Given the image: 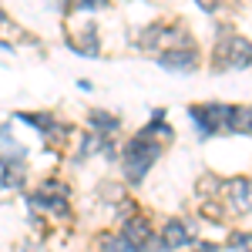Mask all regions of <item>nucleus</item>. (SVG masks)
<instances>
[{
	"label": "nucleus",
	"instance_id": "f257e3e1",
	"mask_svg": "<svg viewBox=\"0 0 252 252\" xmlns=\"http://www.w3.org/2000/svg\"><path fill=\"white\" fill-rule=\"evenodd\" d=\"M158 155H161V145H155L152 135L141 131L138 138H131L125 145V175H128V182H141Z\"/></svg>",
	"mask_w": 252,
	"mask_h": 252
},
{
	"label": "nucleus",
	"instance_id": "f03ea898",
	"mask_svg": "<svg viewBox=\"0 0 252 252\" xmlns=\"http://www.w3.org/2000/svg\"><path fill=\"white\" fill-rule=\"evenodd\" d=\"M215 58H219L215 61L219 71H242L252 64V40H246L242 34H222Z\"/></svg>",
	"mask_w": 252,
	"mask_h": 252
},
{
	"label": "nucleus",
	"instance_id": "7ed1b4c3",
	"mask_svg": "<svg viewBox=\"0 0 252 252\" xmlns=\"http://www.w3.org/2000/svg\"><path fill=\"white\" fill-rule=\"evenodd\" d=\"M192 118H195V125L202 128V135L229 131V104H195Z\"/></svg>",
	"mask_w": 252,
	"mask_h": 252
},
{
	"label": "nucleus",
	"instance_id": "20e7f679",
	"mask_svg": "<svg viewBox=\"0 0 252 252\" xmlns=\"http://www.w3.org/2000/svg\"><path fill=\"white\" fill-rule=\"evenodd\" d=\"M34 205L47 209V212L67 215V192H64V185H61V182H47V185H40L37 195H34Z\"/></svg>",
	"mask_w": 252,
	"mask_h": 252
},
{
	"label": "nucleus",
	"instance_id": "39448f33",
	"mask_svg": "<svg viewBox=\"0 0 252 252\" xmlns=\"http://www.w3.org/2000/svg\"><path fill=\"white\" fill-rule=\"evenodd\" d=\"M185 246H192V229L182 219H172L161 232V249H185Z\"/></svg>",
	"mask_w": 252,
	"mask_h": 252
},
{
	"label": "nucleus",
	"instance_id": "423d86ee",
	"mask_svg": "<svg viewBox=\"0 0 252 252\" xmlns=\"http://www.w3.org/2000/svg\"><path fill=\"white\" fill-rule=\"evenodd\" d=\"M229 202L235 212H249L252 209V182L249 178H232L229 182Z\"/></svg>",
	"mask_w": 252,
	"mask_h": 252
},
{
	"label": "nucleus",
	"instance_id": "0eeeda50",
	"mask_svg": "<svg viewBox=\"0 0 252 252\" xmlns=\"http://www.w3.org/2000/svg\"><path fill=\"white\" fill-rule=\"evenodd\" d=\"M161 67H168V71H195V51H165L161 58H158Z\"/></svg>",
	"mask_w": 252,
	"mask_h": 252
},
{
	"label": "nucleus",
	"instance_id": "6e6552de",
	"mask_svg": "<svg viewBox=\"0 0 252 252\" xmlns=\"http://www.w3.org/2000/svg\"><path fill=\"white\" fill-rule=\"evenodd\" d=\"M229 131L249 135L252 131V108H229Z\"/></svg>",
	"mask_w": 252,
	"mask_h": 252
},
{
	"label": "nucleus",
	"instance_id": "1a4fd4ad",
	"mask_svg": "<svg viewBox=\"0 0 252 252\" xmlns=\"http://www.w3.org/2000/svg\"><path fill=\"white\" fill-rule=\"evenodd\" d=\"M108 152H111V138H108V135H88V138H84V145H81V158L108 155Z\"/></svg>",
	"mask_w": 252,
	"mask_h": 252
},
{
	"label": "nucleus",
	"instance_id": "9d476101",
	"mask_svg": "<svg viewBox=\"0 0 252 252\" xmlns=\"http://www.w3.org/2000/svg\"><path fill=\"white\" fill-rule=\"evenodd\" d=\"M101 242H104V252H138L125 235H104Z\"/></svg>",
	"mask_w": 252,
	"mask_h": 252
},
{
	"label": "nucleus",
	"instance_id": "9b49d317",
	"mask_svg": "<svg viewBox=\"0 0 252 252\" xmlns=\"http://www.w3.org/2000/svg\"><path fill=\"white\" fill-rule=\"evenodd\" d=\"M229 246L235 252H252V235L249 232H232L229 235Z\"/></svg>",
	"mask_w": 252,
	"mask_h": 252
},
{
	"label": "nucleus",
	"instance_id": "f8f14e48",
	"mask_svg": "<svg viewBox=\"0 0 252 252\" xmlns=\"http://www.w3.org/2000/svg\"><path fill=\"white\" fill-rule=\"evenodd\" d=\"M91 125L97 128V135H101V131H115V128H118V118L101 115V111H97V115H91Z\"/></svg>",
	"mask_w": 252,
	"mask_h": 252
},
{
	"label": "nucleus",
	"instance_id": "ddd939ff",
	"mask_svg": "<svg viewBox=\"0 0 252 252\" xmlns=\"http://www.w3.org/2000/svg\"><path fill=\"white\" fill-rule=\"evenodd\" d=\"M3 31H20V27H14V24H10V20H7V14H3V10H0V34H3Z\"/></svg>",
	"mask_w": 252,
	"mask_h": 252
},
{
	"label": "nucleus",
	"instance_id": "4468645a",
	"mask_svg": "<svg viewBox=\"0 0 252 252\" xmlns=\"http://www.w3.org/2000/svg\"><path fill=\"white\" fill-rule=\"evenodd\" d=\"M198 252H215V246H212V242H202V246H198Z\"/></svg>",
	"mask_w": 252,
	"mask_h": 252
}]
</instances>
